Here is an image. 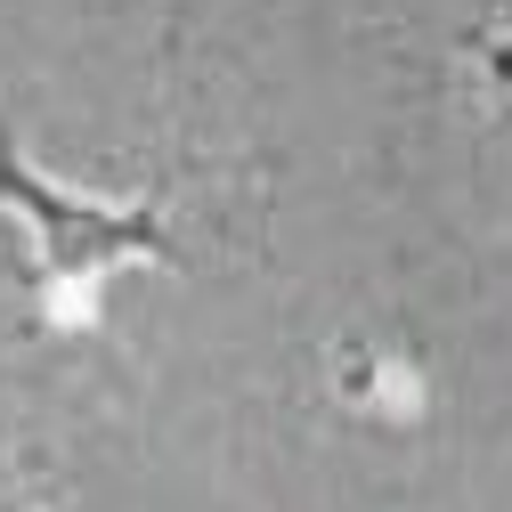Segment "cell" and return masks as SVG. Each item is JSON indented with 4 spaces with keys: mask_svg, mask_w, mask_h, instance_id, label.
<instances>
[{
    "mask_svg": "<svg viewBox=\"0 0 512 512\" xmlns=\"http://www.w3.org/2000/svg\"><path fill=\"white\" fill-rule=\"evenodd\" d=\"M0 204H17L33 220V252H41V277L49 285H90L98 269L114 261H163V220L139 204V212H98V204H74L57 196L41 171H25V155L0 139Z\"/></svg>",
    "mask_w": 512,
    "mask_h": 512,
    "instance_id": "cell-1",
    "label": "cell"
},
{
    "mask_svg": "<svg viewBox=\"0 0 512 512\" xmlns=\"http://www.w3.org/2000/svg\"><path fill=\"white\" fill-rule=\"evenodd\" d=\"M480 57L496 66V90L512 98V17H504V33H488V41H480Z\"/></svg>",
    "mask_w": 512,
    "mask_h": 512,
    "instance_id": "cell-2",
    "label": "cell"
}]
</instances>
